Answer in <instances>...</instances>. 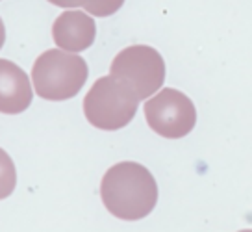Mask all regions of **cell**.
<instances>
[{"label":"cell","mask_w":252,"mask_h":232,"mask_svg":"<svg viewBox=\"0 0 252 232\" xmlns=\"http://www.w3.org/2000/svg\"><path fill=\"white\" fill-rule=\"evenodd\" d=\"M106 210L119 219L147 217L158 202V184L150 171L135 162H121L106 171L100 184Z\"/></svg>","instance_id":"6da1fadb"},{"label":"cell","mask_w":252,"mask_h":232,"mask_svg":"<svg viewBox=\"0 0 252 232\" xmlns=\"http://www.w3.org/2000/svg\"><path fill=\"white\" fill-rule=\"evenodd\" d=\"M87 72L89 69L84 58H80L76 52L52 48L35 60L32 69V82L41 99L67 100L84 88Z\"/></svg>","instance_id":"7a4b0ae2"},{"label":"cell","mask_w":252,"mask_h":232,"mask_svg":"<svg viewBox=\"0 0 252 232\" xmlns=\"http://www.w3.org/2000/svg\"><path fill=\"white\" fill-rule=\"evenodd\" d=\"M139 99L115 76H102L94 82L84 99V113L93 127L119 130L134 119Z\"/></svg>","instance_id":"3957f363"},{"label":"cell","mask_w":252,"mask_h":232,"mask_svg":"<svg viewBox=\"0 0 252 232\" xmlns=\"http://www.w3.org/2000/svg\"><path fill=\"white\" fill-rule=\"evenodd\" d=\"M110 74L125 82L139 100L150 99L165 80V64L156 48L134 45L121 50L111 62Z\"/></svg>","instance_id":"277c9868"},{"label":"cell","mask_w":252,"mask_h":232,"mask_svg":"<svg viewBox=\"0 0 252 232\" xmlns=\"http://www.w3.org/2000/svg\"><path fill=\"white\" fill-rule=\"evenodd\" d=\"M145 117L156 134L178 139L193 130L197 123V110L188 95L178 89L165 88L145 102Z\"/></svg>","instance_id":"5b68a950"},{"label":"cell","mask_w":252,"mask_h":232,"mask_svg":"<svg viewBox=\"0 0 252 232\" xmlns=\"http://www.w3.org/2000/svg\"><path fill=\"white\" fill-rule=\"evenodd\" d=\"M96 26L91 17L84 11H65L54 21L52 37L58 48L67 52H82L93 45Z\"/></svg>","instance_id":"8992f818"},{"label":"cell","mask_w":252,"mask_h":232,"mask_svg":"<svg viewBox=\"0 0 252 232\" xmlns=\"http://www.w3.org/2000/svg\"><path fill=\"white\" fill-rule=\"evenodd\" d=\"M28 74L9 60H0V112L15 115L32 104Z\"/></svg>","instance_id":"52a82bcc"},{"label":"cell","mask_w":252,"mask_h":232,"mask_svg":"<svg viewBox=\"0 0 252 232\" xmlns=\"http://www.w3.org/2000/svg\"><path fill=\"white\" fill-rule=\"evenodd\" d=\"M17 184V171L13 160L4 149H0V199L9 197Z\"/></svg>","instance_id":"ba28073f"},{"label":"cell","mask_w":252,"mask_h":232,"mask_svg":"<svg viewBox=\"0 0 252 232\" xmlns=\"http://www.w3.org/2000/svg\"><path fill=\"white\" fill-rule=\"evenodd\" d=\"M123 4H125V0H87L84 9L94 17H108L119 11Z\"/></svg>","instance_id":"9c48e42d"},{"label":"cell","mask_w":252,"mask_h":232,"mask_svg":"<svg viewBox=\"0 0 252 232\" xmlns=\"http://www.w3.org/2000/svg\"><path fill=\"white\" fill-rule=\"evenodd\" d=\"M50 4L60 8H86L87 0H48Z\"/></svg>","instance_id":"30bf717a"},{"label":"cell","mask_w":252,"mask_h":232,"mask_svg":"<svg viewBox=\"0 0 252 232\" xmlns=\"http://www.w3.org/2000/svg\"><path fill=\"white\" fill-rule=\"evenodd\" d=\"M4 41H6V28H4L2 19H0V48H2V45H4Z\"/></svg>","instance_id":"8fae6325"},{"label":"cell","mask_w":252,"mask_h":232,"mask_svg":"<svg viewBox=\"0 0 252 232\" xmlns=\"http://www.w3.org/2000/svg\"><path fill=\"white\" fill-rule=\"evenodd\" d=\"M239 232H252V231H239Z\"/></svg>","instance_id":"7c38bea8"}]
</instances>
